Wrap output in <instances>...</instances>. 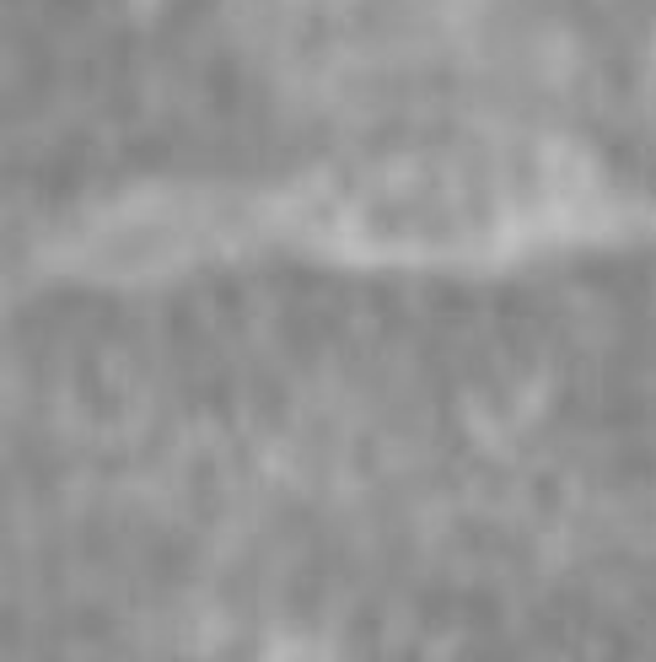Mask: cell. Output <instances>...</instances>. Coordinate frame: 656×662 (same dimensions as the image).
<instances>
[]
</instances>
